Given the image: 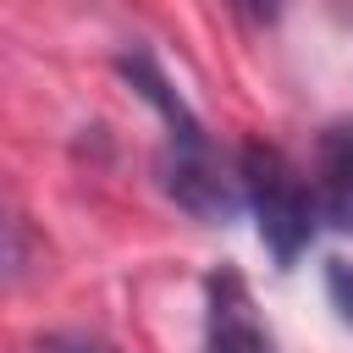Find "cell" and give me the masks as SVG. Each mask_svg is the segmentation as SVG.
Segmentation results:
<instances>
[{
  "label": "cell",
  "instance_id": "cell-2",
  "mask_svg": "<svg viewBox=\"0 0 353 353\" xmlns=\"http://www.w3.org/2000/svg\"><path fill=\"white\" fill-rule=\"evenodd\" d=\"M237 188H243V204L254 210V226H259V243L270 248V259L281 270L298 265V254L314 237V215H320L314 188L303 182V171L276 143L248 138L237 149Z\"/></svg>",
  "mask_w": 353,
  "mask_h": 353
},
{
  "label": "cell",
  "instance_id": "cell-6",
  "mask_svg": "<svg viewBox=\"0 0 353 353\" xmlns=\"http://www.w3.org/2000/svg\"><path fill=\"white\" fill-rule=\"evenodd\" d=\"M39 353H110V347L83 331H50V336H39Z\"/></svg>",
  "mask_w": 353,
  "mask_h": 353
},
{
  "label": "cell",
  "instance_id": "cell-4",
  "mask_svg": "<svg viewBox=\"0 0 353 353\" xmlns=\"http://www.w3.org/2000/svg\"><path fill=\"white\" fill-rule=\"evenodd\" d=\"M314 204L320 221L353 232V116H336L314 138Z\"/></svg>",
  "mask_w": 353,
  "mask_h": 353
},
{
  "label": "cell",
  "instance_id": "cell-1",
  "mask_svg": "<svg viewBox=\"0 0 353 353\" xmlns=\"http://www.w3.org/2000/svg\"><path fill=\"white\" fill-rule=\"evenodd\" d=\"M116 72H121V77L160 110V121H165V149H160V182H165V193H171L188 215H199V221L232 215V204H237L243 188H232V182L221 176L215 149H210V132H204L199 116L182 105V94L171 88V77L160 72V61H154L149 50H127V55H116Z\"/></svg>",
  "mask_w": 353,
  "mask_h": 353
},
{
  "label": "cell",
  "instance_id": "cell-5",
  "mask_svg": "<svg viewBox=\"0 0 353 353\" xmlns=\"http://www.w3.org/2000/svg\"><path fill=\"white\" fill-rule=\"evenodd\" d=\"M325 287H331L336 314L353 325V265H347V259H325Z\"/></svg>",
  "mask_w": 353,
  "mask_h": 353
},
{
  "label": "cell",
  "instance_id": "cell-3",
  "mask_svg": "<svg viewBox=\"0 0 353 353\" xmlns=\"http://www.w3.org/2000/svg\"><path fill=\"white\" fill-rule=\"evenodd\" d=\"M204 353H276L237 265H221L204 281Z\"/></svg>",
  "mask_w": 353,
  "mask_h": 353
}]
</instances>
